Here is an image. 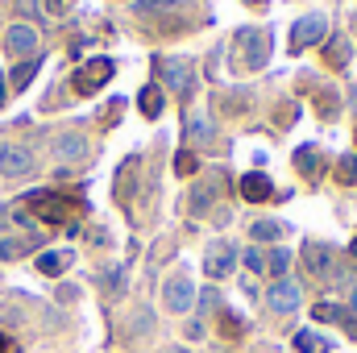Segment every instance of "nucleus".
<instances>
[{
  "mask_svg": "<svg viewBox=\"0 0 357 353\" xmlns=\"http://www.w3.org/2000/svg\"><path fill=\"white\" fill-rule=\"evenodd\" d=\"M25 208L38 220H46V225H71L84 212V204L75 195H59V191H29L25 195Z\"/></svg>",
  "mask_w": 357,
  "mask_h": 353,
  "instance_id": "f257e3e1",
  "label": "nucleus"
},
{
  "mask_svg": "<svg viewBox=\"0 0 357 353\" xmlns=\"http://www.w3.org/2000/svg\"><path fill=\"white\" fill-rule=\"evenodd\" d=\"M112 59H88L79 71H75V80H71V88L79 91V96H91V91H100L108 80H112Z\"/></svg>",
  "mask_w": 357,
  "mask_h": 353,
  "instance_id": "f03ea898",
  "label": "nucleus"
},
{
  "mask_svg": "<svg viewBox=\"0 0 357 353\" xmlns=\"http://www.w3.org/2000/svg\"><path fill=\"white\" fill-rule=\"evenodd\" d=\"M324 33H328V17L307 13V17H299V21L291 25V50H295V54H299V50H307V46H316Z\"/></svg>",
  "mask_w": 357,
  "mask_h": 353,
  "instance_id": "7ed1b4c3",
  "label": "nucleus"
},
{
  "mask_svg": "<svg viewBox=\"0 0 357 353\" xmlns=\"http://www.w3.org/2000/svg\"><path fill=\"white\" fill-rule=\"evenodd\" d=\"M162 303H167V312H187L191 303H195V283L187 278V274H171L167 283H162Z\"/></svg>",
  "mask_w": 357,
  "mask_h": 353,
  "instance_id": "20e7f679",
  "label": "nucleus"
},
{
  "mask_svg": "<svg viewBox=\"0 0 357 353\" xmlns=\"http://www.w3.org/2000/svg\"><path fill=\"white\" fill-rule=\"evenodd\" d=\"M237 258H241V254H237L233 241H212L208 254H204V274H208V278H225V274L237 266Z\"/></svg>",
  "mask_w": 357,
  "mask_h": 353,
  "instance_id": "39448f33",
  "label": "nucleus"
},
{
  "mask_svg": "<svg viewBox=\"0 0 357 353\" xmlns=\"http://www.w3.org/2000/svg\"><path fill=\"white\" fill-rule=\"evenodd\" d=\"M299 299H303V295H299V283H295V278H274L266 287V308L270 312H282V316H287V312L299 308Z\"/></svg>",
  "mask_w": 357,
  "mask_h": 353,
  "instance_id": "423d86ee",
  "label": "nucleus"
},
{
  "mask_svg": "<svg viewBox=\"0 0 357 353\" xmlns=\"http://www.w3.org/2000/svg\"><path fill=\"white\" fill-rule=\"evenodd\" d=\"M33 171V154L17 142H0V175H29Z\"/></svg>",
  "mask_w": 357,
  "mask_h": 353,
  "instance_id": "0eeeda50",
  "label": "nucleus"
},
{
  "mask_svg": "<svg viewBox=\"0 0 357 353\" xmlns=\"http://www.w3.org/2000/svg\"><path fill=\"white\" fill-rule=\"evenodd\" d=\"M241 63L245 67H262L270 59V38L266 33H258V29H241Z\"/></svg>",
  "mask_w": 357,
  "mask_h": 353,
  "instance_id": "6e6552de",
  "label": "nucleus"
},
{
  "mask_svg": "<svg viewBox=\"0 0 357 353\" xmlns=\"http://www.w3.org/2000/svg\"><path fill=\"white\" fill-rule=\"evenodd\" d=\"M4 46H8V54H17V59H29V54L38 50V29H33V25H25V21H17V25H8V33H4Z\"/></svg>",
  "mask_w": 357,
  "mask_h": 353,
  "instance_id": "1a4fd4ad",
  "label": "nucleus"
},
{
  "mask_svg": "<svg viewBox=\"0 0 357 353\" xmlns=\"http://www.w3.org/2000/svg\"><path fill=\"white\" fill-rule=\"evenodd\" d=\"M162 80H167V88L175 91L178 100H187L195 91V67L191 63H162Z\"/></svg>",
  "mask_w": 357,
  "mask_h": 353,
  "instance_id": "9d476101",
  "label": "nucleus"
},
{
  "mask_svg": "<svg viewBox=\"0 0 357 353\" xmlns=\"http://www.w3.org/2000/svg\"><path fill=\"white\" fill-rule=\"evenodd\" d=\"M54 154H59V163H79V158L88 154L84 133H59V137H54Z\"/></svg>",
  "mask_w": 357,
  "mask_h": 353,
  "instance_id": "9b49d317",
  "label": "nucleus"
},
{
  "mask_svg": "<svg viewBox=\"0 0 357 353\" xmlns=\"http://www.w3.org/2000/svg\"><path fill=\"white\" fill-rule=\"evenodd\" d=\"M303 258H307V266H312V274H333V250L328 246H320V241H307L303 246Z\"/></svg>",
  "mask_w": 357,
  "mask_h": 353,
  "instance_id": "f8f14e48",
  "label": "nucleus"
},
{
  "mask_svg": "<svg viewBox=\"0 0 357 353\" xmlns=\"http://www.w3.org/2000/svg\"><path fill=\"white\" fill-rule=\"evenodd\" d=\"M270 191H274V187H270V179H266V175H258V171L241 179V195H245L250 204H262V200H270Z\"/></svg>",
  "mask_w": 357,
  "mask_h": 353,
  "instance_id": "ddd939ff",
  "label": "nucleus"
},
{
  "mask_svg": "<svg viewBox=\"0 0 357 353\" xmlns=\"http://www.w3.org/2000/svg\"><path fill=\"white\" fill-rule=\"evenodd\" d=\"M38 67H42L38 59H21V63L13 67V75H8V88H13V91H25L29 84H33V75H38Z\"/></svg>",
  "mask_w": 357,
  "mask_h": 353,
  "instance_id": "4468645a",
  "label": "nucleus"
},
{
  "mask_svg": "<svg viewBox=\"0 0 357 353\" xmlns=\"http://www.w3.org/2000/svg\"><path fill=\"white\" fill-rule=\"evenodd\" d=\"M67 266H71V254H63V250H50V254H38V270H42V274H50V278H54V274H63Z\"/></svg>",
  "mask_w": 357,
  "mask_h": 353,
  "instance_id": "2eb2a0df",
  "label": "nucleus"
},
{
  "mask_svg": "<svg viewBox=\"0 0 357 353\" xmlns=\"http://www.w3.org/2000/svg\"><path fill=\"white\" fill-rule=\"evenodd\" d=\"M137 108H142V117H150V121H154V117L162 112V88H154V84H150V88H142Z\"/></svg>",
  "mask_w": 357,
  "mask_h": 353,
  "instance_id": "dca6fc26",
  "label": "nucleus"
},
{
  "mask_svg": "<svg viewBox=\"0 0 357 353\" xmlns=\"http://www.w3.org/2000/svg\"><path fill=\"white\" fill-rule=\"evenodd\" d=\"M316 320H337V324H345V333H357L354 316H349L345 308H337V303H320V308H316Z\"/></svg>",
  "mask_w": 357,
  "mask_h": 353,
  "instance_id": "f3484780",
  "label": "nucleus"
},
{
  "mask_svg": "<svg viewBox=\"0 0 357 353\" xmlns=\"http://www.w3.org/2000/svg\"><path fill=\"white\" fill-rule=\"evenodd\" d=\"M250 233H254V241H278L282 237V225L278 220H254Z\"/></svg>",
  "mask_w": 357,
  "mask_h": 353,
  "instance_id": "a211bd4d",
  "label": "nucleus"
},
{
  "mask_svg": "<svg viewBox=\"0 0 357 353\" xmlns=\"http://www.w3.org/2000/svg\"><path fill=\"white\" fill-rule=\"evenodd\" d=\"M324 59H328L333 67H345V59H349V42H345V38H333V46H324Z\"/></svg>",
  "mask_w": 357,
  "mask_h": 353,
  "instance_id": "6ab92c4d",
  "label": "nucleus"
},
{
  "mask_svg": "<svg viewBox=\"0 0 357 353\" xmlns=\"http://www.w3.org/2000/svg\"><path fill=\"white\" fill-rule=\"evenodd\" d=\"M287 266H291V254H287V250H274V254L266 258V270L278 274V278H287Z\"/></svg>",
  "mask_w": 357,
  "mask_h": 353,
  "instance_id": "aec40b11",
  "label": "nucleus"
},
{
  "mask_svg": "<svg viewBox=\"0 0 357 353\" xmlns=\"http://www.w3.org/2000/svg\"><path fill=\"white\" fill-rule=\"evenodd\" d=\"M337 179H341V183H357V154H345V158L337 163Z\"/></svg>",
  "mask_w": 357,
  "mask_h": 353,
  "instance_id": "412c9836",
  "label": "nucleus"
},
{
  "mask_svg": "<svg viewBox=\"0 0 357 353\" xmlns=\"http://www.w3.org/2000/svg\"><path fill=\"white\" fill-rule=\"evenodd\" d=\"M241 262L250 266L254 274H262V270H266V254H262V250L254 246V250H245V254H241Z\"/></svg>",
  "mask_w": 357,
  "mask_h": 353,
  "instance_id": "4be33fe9",
  "label": "nucleus"
},
{
  "mask_svg": "<svg viewBox=\"0 0 357 353\" xmlns=\"http://www.w3.org/2000/svg\"><path fill=\"white\" fill-rule=\"evenodd\" d=\"M295 350H299V353H316V350H320L316 333H295Z\"/></svg>",
  "mask_w": 357,
  "mask_h": 353,
  "instance_id": "5701e85b",
  "label": "nucleus"
},
{
  "mask_svg": "<svg viewBox=\"0 0 357 353\" xmlns=\"http://www.w3.org/2000/svg\"><path fill=\"white\" fill-rule=\"evenodd\" d=\"M25 250H29V241H0V258H17Z\"/></svg>",
  "mask_w": 357,
  "mask_h": 353,
  "instance_id": "b1692460",
  "label": "nucleus"
},
{
  "mask_svg": "<svg viewBox=\"0 0 357 353\" xmlns=\"http://www.w3.org/2000/svg\"><path fill=\"white\" fill-rule=\"evenodd\" d=\"M175 171L178 175H191V171H195V154H191V150H183V154L175 158Z\"/></svg>",
  "mask_w": 357,
  "mask_h": 353,
  "instance_id": "393cba45",
  "label": "nucleus"
},
{
  "mask_svg": "<svg viewBox=\"0 0 357 353\" xmlns=\"http://www.w3.org/2000/svg\"><path fill=\"white\" fill-rule=\"evenodd\" d=\"M208 200H212V191H208V187L191 191V208H195V212H204V208H208Z\"/></svg>",
  "mask_w": 357,
  "mask_h": 353,
  "instance_id": "a878e982",
  "label": "nucleus"
},
{
  "mask_svg": "<svg viewBox=\"0 0 357 353\" xmlns=\"http://www.w3.org/2000/svg\"><path fill=\"white\" fill-rule=\"evenodd\" d=\"M46 4V13H54V17H63L67 8H71V0H42Z\"/></svg>",
  "mask_w": 357,
  "mask_h": 353,
  "instance_id": "bb28decb",
  "label": "nucleus"
},
{
  "mask_svg": "<svg viewBox=\"0 0 357 353\" xmlns=\"http://www.w3.org/2000/svg\"><path fill=\"white\" fill-rule=\"evenodd\" d=\"M183 4H191V0H150V8H183Z\"/></svg>",
  "mask_w": 357,
  "mask_h": 353,
  "instance_id": "cd10ccee",
  "label": "nucleus"
},
{
  "mask_svg": "<svg viewBox=\"0 0 357 353\" xmlns=\"http://www.w3.org/2000/svg\"><path fill=\"white\" fill-rule=\"evenodd\" d=\"M349 308H354V316H357V283H354V295H349Z\"/></svg>",
  "mask_w": 357,
  "mask_h": 353,
  "instance_id": "c85d7f7f",
  "label": "nucleus"
},
{
  "mask_svg": "<svg viewBox=\"0 0 357 353\" xmlns=\"http://www.w3.org/2000/svg\"><path fill=\"white\" fill-rule=\"evenodd\" d=\"M4 225H8V208H0V229H4Z\"/></svg>",
  "mask_w": 357,
  "mask_h": 353,
  "instance_id": "c756f323",
  "label": "nucleus"
},
{
  "mask_svg": "<svg viewBox=\"0 0 357 353\" xmlns=\"http://www.w3.org/2000/svg\"><path fill=\"white\" fill-rule=\"evenodd\" d=\"M162 353H191V350H183V345H171V350H162Z\"/></svg>",
  "mask_w": 357,
  "mask_h": 353,
  "instance_id": "7c9ffc66",
  "label": "nucleus"
},
{
  "mask_svg": "<svg viewBox=\"0 0 357 353\" xmlns=\"http://www.w3.org/2000/svg\"><path fill=\"white\" fill-rule=\"evenodd\" d=\"M354 258H357V237H354Z\"/></svg>",
  "mask_w": 357,
  "mask_h": 353,
  "instance_id": "2f4dec72",
  "label": "nucleus"
},
{
  "mask_svg": "<svg viewBox=\"0 0 357 353\" xmlns=\"http://www.w3.org/2000/svg\"><path fill=\"white\" fill-rule=\"evenodd\" d=\"M354 108H357V88H354Z\"/></svg>",
  "mask_w": 357,
  "mask_h": 353,
  "instance_id": "473e14b6",
  "label": "nucleus"
},
{
  "mask_svg": "<svg viewBox=\"0 0 357 353\" xmlns=\"http://www.w3.org/2000/svg\"><path fill=\"white\" fill-rule=\"evenodd\" d=\"M0 104H4V88H0Z\"/></svg>",
  "mask_w": 357,
  "mask_h": 353,
  "instance_id": "72a5a7b5",
  "label": "nucleus"
}]
</instances>
